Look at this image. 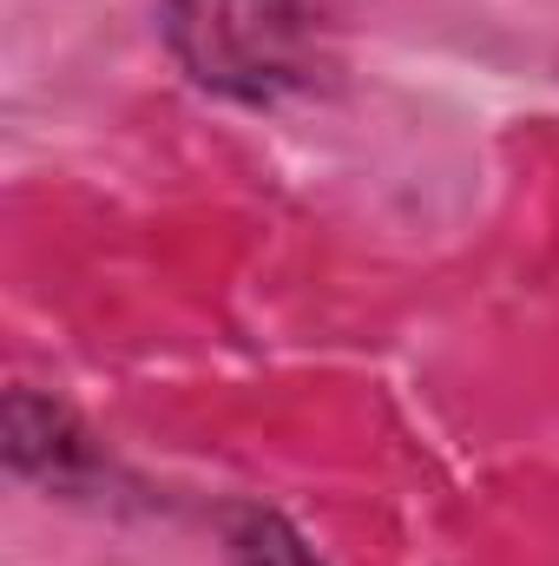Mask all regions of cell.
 <instances>
[{
    "mask_svg": "<svg viewBox=\"0 0 559 566\" xmlns=\"http://www.w3.org/2000/svg\"><path fill=\"white\" fill-rule=\"evenodd\" d=\"M329 20L336 0H158V33L191 86L277 106L309 93L329 66Z\"/></svg>",
    "mask_w": 559,
    "mask_h": 566,
    "instance_id": "1",
    "label": "cell"
},
{
    "mask_svg": "<svg viewBox=\"0 0 559 566\" xmlns=\"http://www.w3.org/2000/svg\"><path fill=\"white\" fill-rule=\"evenodd\" d=\"M7 468L20 481H33V488H53V494H93L106 481L99 441L73 422L60 402H46L33 389L7 396Z\"/></svg>",
    "mask_w": 559,
    "mask_h": 566,
    "instance_id": "2",
    "label": "cell"
},
{
    "mask_svg": "<svg viewBox=\"0 0 559 566\" xmlns=\"http://www.w3.org/2000/svg\"><path fill=\"white\" fill-rule=\"evenodd\" d=\"M224 554H231V566H323L316 547L283 521L277 507H257V501L224 507Z\"/></svg>",
    "mask_w": 559,
    "mask_h": 566,
    "instance_id": "3",
    "label": "cell"
}]
</instances>
